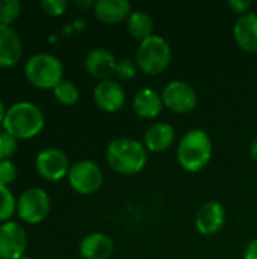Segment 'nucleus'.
<instances>
[{"instance_id": "f257e3e1", "label": "nucleus", "mask_w": 257, "mask_h": 259, "mask_svg": "<svg viewBox=\"0 0 257 259\" xmlns=\"http://www.w3.org/2000/svg\"><path fill=\"white\" fill-rule=\"evenodd\" d=\"M106 162L118 175L132 176L144 170L147 164V149L144 143L132 138H117L106 147Z\"/></svg>"}, {"instance_id": "f03ea898", "label": "nucleus", "mask_w": 257, "mask_h": 259, "mask_svg": "<svg viewBox=\"0 0 257 259\" xmlns=\"http://www.w3.org/2000/svg\"><path fill=\"white\" fill-rule=\"evenodd\" d=\"M212 140L203 129L188 131L177 146V161L189 173L201 171L212 158Z\"/></svg>"}, {"instance_id": "7ed1b4c3", "label": "nucleus", "mask_w": 257, "mask_h": 259, "mask_svg": "<svg viewBox=\"0 0 257 259\" xmlns=\"http://www.w3.org/2000/svg\"><path fill=\"white\" fill-rule=\"evenodd\" d=\"M44 114L32 102H18L8 108L3 131L15 137L17 140H27L36 137L44 127Z\"/></svg>"}, {"instance_id": "20e7f679", "label": "nucleus", "mask_w": 257, "mask_h": 259, "mask_svg": "<svg viewBox=\"0 0 257 259\" xmlns=\"http://www.w3.org/2000/svg\"><path fill=\"white\" fill-rule=\"evenodd\" d=\"M135 62L138 70L148 76L165 71L171 62V47L168 41L161 35H151L141 41L135 53Z\"/></svg>"}, {"instance_id": "39448f33", "label": "nucleus", "mask_w": 257, "mask_h": 259, "mask_svg": "<svg viewBox=\"0 0 257 259\" xmlns=\"http://www.w3.org/2000/svg\"><path fill=\"white\" fill-rule=\"evenodd\" d=\"M24 74L33 87L53 90L61 80H64V65L55 55L36 53L26 61Z\"/></svg>"}, {"instance_id": "423d86ee", "label": "nucleus", "mask_w": 257, "mask_h": 259, "mask_svg": "<svg viewBox=\"0 0 257 259\" xmlns=\"http://www.w3.org/2000/svg\"><path fill=\"white\" fill-rule=\"evenodd\" d=\"M48 212L50 197L45 190L33 187L20 194L17 200V214L23 222L29 225H38L47 219Z\"/></svg>"}, {"instance_id": "0eeeda50", "label": "nucleus", "mask_w": 257, "mask_h": 259, "mask_svg": "<svg viewBox=\"0 0 257 259\" xmlns=\"http://www.w3.org/2000/svg\"><path fill=\"white\" fill-rule=\"evenodd\" d=\"M68 182L76 193L89 196L97 193L103 185V171L94 161L83 159L70 167Z\"/></svg>"}, {"instance_id": "6e6552de", "label": "nucleus", "mask_w": 257, "mask_h": 259, "mask_svg": "<svg viewBox=\"0 0 257 259\" xmlns=\"http://www.w3.org/2000/svg\"><path fill=\"white\" fill-rule=\"evenodd\" d=\"M162 102L170 111L176 114H188L197 106L195 90L183 80H171L165 85L162 91Z\"/></svg>"}, {"instance_id": "1a4fd4ad", "label": "nucleus", "mask_w": 257, "mask_h": 259, "mask_svg": "<svg viewBox=\"0 0 257 259\" xmlns=\"http://www.w3.org/2000/svg\"><path fill=\"white\" fill-rule=\"evenodd\" d=\"M27 247V235L17 222L0 225V259H20Z\"/></svg>"}, {"instance_id": "9d476101", "label": "nucleus", "mask_w": 257, "mask_h": 259, "mask_svg": "<svg viewBox=\"0 0 257 259\" xmlns=\"http://www.w3.org/2000/svg\"><path fill=\"white\" fill-rule=\"evenodd\" d=\"M35 167L39 176L44 178L45 181H61L70 171L67 155L55 147L41 150L36 155Z\"/></svg>"}, {"instance_id": "9b49d317", "label": "nucleus", "mask_w": 257, "mask_h": 259, "mask_svg": "<svg viewBox=\"0 0 257 259\" xmlns=\"http://www.w3.org/2000/svg\"><path fill=\"white\" fill-rule=\"evenodd\" d=\"M92 97L95 105L105 112H118L126 103V91L118 80L109 79L94 87Z\"/></svg>"}, {"instance_id": "f8f14e48", "label": "nucleus", "mask_w": 257, "mask_h": 259, "mask_svg": "<svg viewBox=\"0 0 257 259\" xmlns=\"http://www.w3.org/2000/svg\"><path fill=\"white\" fill-rule=\"evenodd\" d=\"M195 228L201 235L212 237L218 234L226 223V211L220 202L211 200L203 203L195 214Z\"/></svg>"}, {"instance_id": "ddd939ff", "label": "nucleus", "mask_w": 257, "mask_h": 259, "mask_svg": "<svg viewBox=\"0 0 257 259\" xmlns=\"http://www.w3.org/2000/svg\"><path fill=\"white\" fill-rule=\"evenodd\" d=\"M118 59L112 52L103 47H97L88 52L85 58V68L92 76L94 79L103 82L112 79L115 76V68H117Z\"/></svg>"}, {"instance_id": "4468645a", "label": "nucleus", "mask_w": 257, "mask_h": 259, "mask_svg": "<svg viewBox=\"0 0 257 259\" xmlns=\"http://www.w3.org/2000/svg\"><path fill=\"white\" fill-rule=\"evenodd\" d=\"M23 55V44L11 26L0 23V68L14 67Z\"/></svg>"}, {"instance_id": "2eb2a0df", "label": "nucleus", "mask_w": 257, "mask_h": 259, "mask_svg": "<svg viewBox=\"0 0 257 259\" xmlns=\"http://www.w3.org/2000/svg\"><path fill=\"white\" fill-rule=\"evenodd\" d=\"M236 44L248 53H257V14L247 12L241 15L233 26Z\"/></svg>"}, {"instance_id": "dca6fc26", "label": "nucleus", "mask_w": 257, "mask_h": 259, "mask_svg": "<svg viewBox=\"0 0 257 259\" xmlns=\"http://www.w3.org/2000/svg\"><path fill=\"white\" fill-rule=\"evenodd\" d=\"M92 11L98 21L105 24H120L129 18L132 6L127 0H97Z\"/></svg>"}, {"instance_id": "f3484780", "label": "nucleus", "mask_w": 257, "mask_h": 259, "mask_svg": "<svg viewBox=\"0 0 257 259\" xmlns=\"http://www.w3.org/2000/svg\"><path fill=\"white\" fill-rule=\"evenodd\" d=\"M79 252L83 259H109L114 253V241L103 232H92L80 241Z\"/></svg>"}, {"instance_id": "a211bd4d", "label": "nucleus", "mask_w": 257, "mask_h": 259, "mask_svg": "<svg viewBox=\"0 0 257 259\" xmlns=\"http://www.w3.org/2000/svg\"><path fill=\"white\" fill-rule=\"evenodd\" d=\"M174 138H176L174 127L168 123L158 121L145 131L144 146L147 150L153 153H161V152L168 150L173 146Z\"/></svg>"}, {"instance_id": "6ab92c4d", "label": "nucleus", "mask_w": 257, "mask_h": 259, "mask_svg": "<svg viewBox=\"0 0 257 259\" xmlns=\"http://www.w3.org/2000/svg\"><path fill=\"white\" fill-rule=\"evenodd\" d=\"M164 108L162 96L153 88H142L133 97V112L145 120L156 118Z\"/></svg>"}, {"instance_id": "aec40b11", "label": "nucleus", "mask_w": 257, "mask_h": 259, "mask_svg": "<svg viewBox=\"0 0 257 259\" xmlns=\"http://www.w3.org/2000/svg\"><path fill=\"white\" fill-rule=\"evenodd\" d=\"M126 27H127V32L132 38L138 39L139 42L150 38L155 30V21L153 18L145 12V11H141V9H135L130 12L129 18L126 20Z\"/></svg>"}, {"instance_id": "412c9836", "label": "nucleus", "mask_w": 257, "mask_h": 259, "mask_svg": "<svg viewBox=\"0 0 257 259\" xmlns=\"http://www.w3.org/2000/svg\"><path fill=\"white\" fill-rule=\"evenodd\" d=\"M53 94L56 97V100L62 105L71 106L79 100V90L77 87L71 82V80H61L55 88H53Z\"/></svg>"}, {"instance_id": "4be33fe9", "label": "nucleus", "mask_w": 257, "mask_h": 259, "mask_svg": "<svg viewBox=\"0 0 257 259\" xmlns=\"http://www.w3.org/2000/svg\"><path fill=\"white\" fill-rule=\"evenodd\" d=\"M15 211H17V202L12 191L8 187L0 185V222L3 223L9 222V219Z\"/></svg>"}, {"instance_id": "5701e85b", "label": "nucleus", "mask_w": 257, "mask_h": 259, "mask_svg": "<svg viewBox=\"0 0 257 259\" xmlns=\"http://www.w3.org/2000/svg\"><path fill=\"white\" fill-rule=\"evenodd\" d=\"M21 14V3L18 0H0V23L11 26Z\"/></svg>"}, {"instance_id": "b1692460", "label": "nucleus", "mask_w": 257, "mask_h": 259, "mask_svg": "<svg viewBox=\"0 0 257 259\" xmlns=\"http://www.w3.org/2000/svg\"><path fill=\"white\" fill-rule=\"evenodd\" d=\"M136 71H138L136 62L132 61V59H129V58H124V59H121V61L117 62L115 76L120 80H132L136 76Z\"/></svg>"}, {"instance_id": "393cba45", "label": "nucleus", "mask_w": 257, "mask_h": 259, "mask_svg": "<svg viewBox=\"0 0 257 259\" xmlns=\"http://www.w3.org/2000/svg\"><path fill=\"white\" fill-rule=\"evenodd\" d=\"M17 150V138L6 131L0 132V161L9 159Z\"/></svg>"}, {"instance_id": "a878e982", "label": "nucleus", "mask_w": 257, "mask_h": 259, "mask_svg": "<svg viewBox=\"0 0 257 259\" xmlns=\"http://www.w3.org/2000/svg\"><path fill=\"white\" fill-rule=\"evenodd\" d=\"M17 178V167L11 159L0 161V185L8 187Z\"/></svg>"}, {"instance_id": "bb28decb", "label": "nucleus", "mask_w": 257, "mask_h": 259, "mask_svg": "<svg viewBox=\"0 0 257 259\" xmlns=\"http://www.w3.org/2000/svg\"><path fill=\"white\" fill-rule=\"evenodd\" d=\"M39 6L53 17H59L62 14H65L67 8H68V2L67 0H42L39 3Z\"/></svg>"}, {"instance_id": "cd10ccee", "label": "nucleus", "mask_w": 257, "mask_h": 259, "mask_svg": "<svg viewBox=\"0 0 257 259\" xmlns=\"http://www.w3.org/2000/svg\"><path fill=\"white\" fill-rule=\"evenodd\" d=\"M251 5H253V3H251L250 0H229V2H227V6H229L235 14H239V17L244 15V14H247V12H250Z\"/></svg>"}, {"instance_id": "c85d7f7f", "label": "nucleus", "mask_w": 257, "mask_h": 259, "mask_svg": "<svg viewBox=\"0 0 257 259\" xmlns=\"http://www.w3.org/2000/svg\"><path fill=\"white\" fill-rule=\"evenodd\" d=\"M244 259H257V238L254 240H251L248 244H247V247H245V250H244Z\"/></svg>"}, {"instance_id": "c756f323", "label": "nucleus", "mask_w": 257, "mask_h": 259, "mask_svg": "<svg viewBox=\"0 0 257 259\" xmlns=\"http://www.w3.org/2000/svg\"><path fill=\"white\" fill-rule=\"evenodd\" d=\"M250 156L254 162H257V137L250 143Z\"/></svg>"}, {"instance_id": "7c9ffc66", "label": "nucleus", "mask_w": 257, "mask_h": 259, "mask_svg": "<svg viewBox=\"0 0 257 259\" xmlns=\"http://www.w3.org/2000/svg\"><path fill=\"white\" fill-rule=\"evenodd\" d=\"M76 5H77L79 8H83V9H88V8H92V9H94V5H95V2H92V0H88V2L77 0V2H76Z\"/></svg>"}, {"instance_id": "2f4dec72", "label": "nucleus", "mask_w": 257, "mask_h": 259, "mask_svg": "<svg viewBox=\"0 0 257 259\" xmlns=\"http://www.w3.org/2000/svg\"><path fill=\"white\" fill-rule=\"evenodd\" d=\"M6 108H5V105H3V102L0 100V124H3V120H5V115H6Z\"/></svg>"}, {"instance_id": "473e14b6", "label": "nucleus", "mask_w": 257, "mask_h": 259, "mask_svg": "<svg viewBox=\"0 0 257 259\" xmlns=\"http://www.w3.org/2000/svg\"><path fill=\"white\" fill-rule=\"evenodd\" d=\"M20 259H32L30 256H23V258H20Z\"/></svg>"}, {"instance_id": "72a5a7b5", "label": "nucleus", "mask_w": 257, "mask_h": 259, "mask_svg": "<svg viewBox=\"0 0 257 259\" xmlns=\"http://www.w3.org/2000/svg\"><path fill=\"white\" fill-rule=\"evenodd\" d=\"M44 259H53V258H44Z\"/></svg>"}]
</instances>
